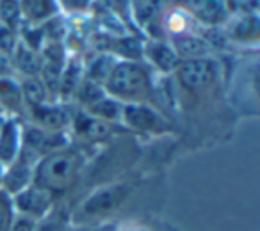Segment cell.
Masks as SVG:
<instances>
[{"instance_id": "1", "label": "cell", "mask_w": 260, "mask_h": 231, "mask_svg": "<svg viewBox=\"0 0 260 231\" xmlns=\"http://www.w3.org/2000/svg\"><path fill=\"white\" fill-rule=\"evenodd\" d=\"M86 167V155L80 148L68 146L45 155L34 169L32 183L50 192L59 203L75 190Z\"/></svg>"}, {"instance_id": "2", "label": "cell", "mask_w": 260, "mask_h": 231, "mask_svg": "<svg viewBox=\"0 0 260 231\" xmlns=\"http://www.w3.org/2000/svg\"><path fill=\"white\" fill-rule=\"evenodd\" d=\"M136 192V183L128 180L98 185L70 208V226H98L116 222V215L125 208Z\"/></svg>"}, {"instance_id": "3", "label": "cell", "mask_w": 260, "mask_h": 231, "mask_svg": "<svg viewBox=\"0 0 260 231\" xmlns=\"http://www.w3.org/2000/svg\"><path fill=\"white\" fill-rule=\"evenodd\" d=\"M153 69L143 61H118L104 89L119 103H148L157 107V84Z\"/></svg>"}, {"instance_id": "4", "label": "cell", "mask_w": 260, "mask_h": 231, "mask_svg": "<svg viewBox=\"0 0 260 231\" xmlns=\"http://www.w3.org/2000/svg\"><path fill=\"white\" fill-rule=\"evenodd\" d=\"M219 62L212 57L191 59L180 61L178 68L175 69V86L185 96H198V94L210 93L219 84Z\"/></svg>"}, {"instance_id": "5", "label": "cell", "mask_w": 260, "mask_h": 231, "mask_svg": "<svg viewBox=\"0 0 260 231\" xmlns=\"http://www.w3.org/2000/svg\"><path fill=\"white\" fill-rule=\"evenodd\" d=\"M119 125L132 134L148 137H159L173 132L164 112L148 103H123Z\"/></svg>"}, {"instance_id": "6", "label": "cell", "mask_w": 260, "mask_h": 231, "mask_svg": "<svg viewBox=\"0 0 260 231\" xmlns=\"http://www.w3.org/2000/svg\"><path fill=\"white\" fill-rule=\"evenodd\" d=\"M57 199L50 194V192L43 190L38 185H29L23 188L22 192L13 196V205H15V212L18 215H25L29 219H34L40 222L41 219L48 215L52 210L57 206Z\"/></svg>"}, {"instance_id": "7", "label": "cell", "mask_w": 260, "mask_h": 231, "mask_svg": "<svg viewBox=\"0 0 260 231\" xmlns=\"http://www.w3.org/2000/svg\"><path fill=\"white\" fill-rule=\"evenodd\" d=\"M143 62L150 69L170 76L180 64V57L168 40H148L143 45Z\"/></svg>"}, {"instance_id": "8", "label": "cell", "mask_w": 260, "mask_h": 231, "mask_svg": "<svg viewBox=\"0 0 260 231\" xmlns=\"http://www.w3.org/2000/svg\"><path fill=\"white\" fill-rule=\"evenodd\" d=\"M114 127L116 125L96 120V118L89 115L87 112H84L82 108H77L75 112H72V123H70V128H72L73 134H75L80 141L87 142V144L105 142L109 137H112Z\"/></svg>"}, {"instance_id": "9", "label": "cell", "mask_w": 260, "mask_h": 231, "mask_svg": "<svg viewBox=\"0 0 260 231\" xmlns=\"http://www.w3.org/2000/svg\"><path fill=\"white\" fill-rule=\"evenodd\" d=\"M29 115L30 125H36L47 132H66L72 123V112L55 101H47L38 107H30Z\"/></svg>"}, {"instance_id": "10", "label": "cell", "mask_w": 260, "mask_h": 231, "mask_svg": "<svg viewBox=\"0 0 260 231\" xmlns=\"http://www.w3.org/2000/svg\"><path fill=\"white\" fill-rule=\"evenodd\" d=\"M23 125L15 115H6L0 120V164L8 167L18 159L22 151Z\"/></svg>"}, {"instance_id": "11", "label": "cell", "mask_w": 260, "mask_h": 231, "mask_svg": "<svg viewBox=\"0 0 260 231\" xmlns=\"http://www.w3.org/2000/svg\"><path fill=\"white\" fill-rule=\"evenodd\" d=\"M34 169H36V162L30 160L29 157L20 153L18 159L13 164H9L4 169V178H2V188L9 192L11 196L22 192L29 185H32L34 180Z\"/></svg>"}, {"instance_id": "12", "label": "cell", "mask_w": 260, "mask_h": 231, "mask_svg": "<svg viewBox=\"0 0 260 231\" xmlns=\"http://www.w3.org/2000/svg\"><path fill=\"white\" fill-rule=\"evenodd\" d=\"M130 18L136 29L145 30L150 36L155 27L162 32V0H130Z\"/></svg>"}, {"instance_id": "13", "label": "cell", "mask_w": 260, "mask_h": 231, "mask_svg": "<svg viewBox=\"0 0 260 231\" xmlns=\"http://www.w3.org/2000/svg\"><path fill=\"white\" fill-rule=\"evenodd\" d=\"M175 48L180 61H191V59H205L210 57V45L205 37L198 36L196 32H185L168 40Z\"/></svg>"}, {"instance_id": "14", "label": "cell", "mask_w": 260, "mask_h": 231, "mask_svg": "<svg viewBox=\"0 0 260 231\" xmlns=\"http://www.w3.org/2000/svg\"><path fill=\"white\" fill-rule=\"evenodd\" d=\"M22 20L27 25H41L59 15V0H20Z\"/></svg>"}, {"instance_id": "15", "label": "cell", "mask_w": 260, "mask_h": 231, "mask_svg": "<svg viewBox=\"0 0 260 231\" xmlns=\"http://www.w3.org/2000/svg\"><path fill=\"white\" fill-rule=\"evenodd\" d=\"M260 36V25L256 13H244L228 29V40L237 45H256Z\"/></svg>"}, {"instance_id": "16", "label": "cell", "mask_w": 260, "mask_h": 231, "mask_svg": "<svg viewBox=\"0 0 260 231\" xmlns=\"http://www.w3.org/2000/svg\"><path fill=\"white\" fill-rule=\"evenodd\" d=\"M0 110H8L15 118L25 110L20 80L15 76H0Z\"/></svg>"}, {"instance_id": "17", "label": "cell", "mask_w": 260, "mask_h": 231, "mask_svg": "<svg viewBox=\"0 0 260 231\" xmlns=\"http://www.w3.org/2000/svg\"><path fill=\"white\" fill-rule=\"evenodd\" d=\"M11 64L15 73H20L23 76H40L41 69V55L40 52L25 47L18 40L15 52L11 54Z\"/></svg>"}, {"instance_id": "18", "label": "cell", "mask_w": 260, "mask_h": 231, "mask_svg": "<svg viewBox=\"0 0 260 231\" xmlns=\"http://www.w3.org/2000/svg\"><path fill=\"white\" fill-rule=\"evenodd\" d=\"M116 62H118V59L114 55L107 54V52H100L89 62L84 64V79L104 86L105 80L111 75V71L114 69Z\"/></svg>"}, {"instance_id": "19", "label": "cell", "mask_w": 260, "mask_h": 231, "mask_svg": "<svg viewBox=\"0 0 260 231\" xmlns=\"http://www.w3.org/2000/svg\"><path fill=\"white\" fill-rule=\"evenodd\" d=\"M121 108H123V103H119L118 100H114V98H111L109 94H105L96 103L84 108V112H87V114L96 118V120L105 121V123L119 125V121H121Z\"/></svg>"}, {"instance_id": "20", "label": "cell", "mask_w": 260, "mask_h": 231, "mask_svg": "<svg viewBox=\"0 0 260 231\" xmlns=\"http://www.w3.org/2000/svg\"><path fill=\"white\" fill-rule=\"evenodd\" d=\"M20 87H22V96H23L25 108L38 107V105H41V103L52 101L50 96H48L47 87L41 82L40 76H23V79L20 80Z\"/></svg>"}, {"instance_id": "21", "label": "cell", "mask_w": 260, "mask_h": 231, "mask_svg": "<svg viewBox=\"0 0 260 231\" xmlns=\"http://www.w3.org/2000/svg\"><path fill=\"white\" fill-rule=\"evenodd\" d=\"M70 208L64 203H57L54 210L36 226V231H70Z\"/></svg>"}, {"instance_id": "22", "label": "cell", "mask_w": 260, "mask_h": 231, "mask_svg": "<svg viewBox=\"0 0 260 231\" xmlns=\"http://www.w3.org/2000/svg\"><path fill=\"white\" fill-rule=\"evenodd\" d=\"M0 23L18 32L23 23L20 0H0Z\"/></svg>"}, {"instance_id": "23", "label": "cell", "mask_w": 260, "mask_h": 231, "mask_svg": "<svg viewBox=\"0 0 260 231\" xmlns=\"http://www.w3.org/2000/svg\"><path fill=\"white\" fill-rule=\"evenodd\" d=\"M15 205H13V196L0 187V231H8L15 219Z\"/></svg>"}, {"instance_id": "24", "label": "cell", "mask_w": 260, "mask_h": 231, "mask_svg": "<svg viewBox=\"0 0 260 231\" xmlns=\"http://www.w3.org/2000/svg\"><path fill=\"white\" fill-rule=\"evenodd\" d=\"M16 45H18V32L0 23V52L11 57Z\"/></svg>"}, {"instance_id": "25", "label": "cell", "mask_w": 260, "mask_h": 231, "mask_svg": "<svg viewBox=\"0 0 260 231\" xmlns=\"http://www.w3.org/2000/svg\"><path fill=\"white\" fill-rule=\"evenodd\" d=\"M36 226H38V220L16 213L8 231H36Z\"/></svg>"}, {"instance_id": "26", "label": "cell", "mask_w": 260, "mask_h": 231, "mask_svg": "<svg viewBox=\"0 0 260 231\" xmlns=\"http://www.w3.org/2000/svg\"><path fill=\"white\" fill-rule=\"evenodd\" d=\"M59 2H62V6H66L70 11L82 13V11H86V9L89 8L93 0H59Z\"/></svg>"}, {"instance_id": "27", "label": "cell", "mask_w": 260, "mask_h": 231, "mask_svg": "<svg viewBox=\"0 0 260 231\" xmlns=\"http://www.w3.org/2000/svg\"><path fill=\"white\" fill-rule=\"evenodd\" d=\"M118 227V222L98 224V226H72L70 231H114Z\"/></svg>"}, {"instance_id": "28", "label": "cell", "mask_w": 260, "mask_h": 231, "mask_svg": "<svg viewBox=\"0 0 260 231\" xmlns=\"http://www.w3.org/2000/svg\"><path fill=\"white\" fill-rule=\"evenodd\" d=\"M15 75V69L11 64V57L0 52V76H13Z\"/></svg>"}, {"instance_id": "29", "label": "cell", "mask_w": 260, "mask_h": 231, "mask_svg": "<svg viewBox=\"0 0 260 231\" xmlns=\"http://www.w3.org/2000/svg\"><path fill=\"white\" fill-rule=\"evenodd\" d=\"M114 231H148V229H145V227H141V226H128V227H123V226H119V224H118V227H116Z\"/></svg>"}, {"instance_id": "30", "label": "cell", "mask_w": 260, "mask_h": 231, "mask_svg": "<svg viewBox=\"0 0 260 231\" xmlns=\"http://www.w3.org/2000/svg\"><path fill=\"white\" fill-rule=\"evenodd\" d=\"M4 169H6V167L2 166V164H0V187H2V178H4Z\"/></svg>"}]
</instances>
